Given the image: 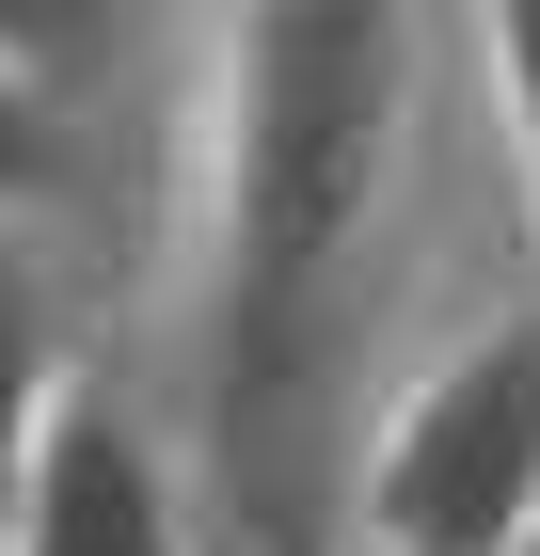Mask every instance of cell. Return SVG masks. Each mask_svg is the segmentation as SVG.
Here are the masks:
<instances>
[{"instance_id": "6da1fadb", "label": "cell", "mask_w": 540, "mask_h": 556, "mask_svg": "<svg viewBox=\"0 0 540 556\" xmlns=\"http://www.w3.org/2000/svg\"><path fill=\"white\" fill-rule=\"evenodd\" d=\"M508 287H540V223L477 0H160L96 318L208 493V556L334 541L366 414Z\"/></svg>"}, {"instance_id": "7a4b0ae2", "label": "cell", "mask_w": 540, "mask_h": 556, "mask_svg": "<svg viewBox=\"0 0 540 556\" xmlns=\"http://www.w3.org/2000/svg\"><path fill=\"white\" fill-rule=\"evenodd\" d=\"M525 509H540V287H508L366 414V445L334 477V541L350 556H508Z\"/></svg>"}, {"instance_id": "3957f363", "label": "cell", "mask_w": 540, "mask_h": 556, "mask_svg": "<svg viewBox=\"0 0 540 556\" xmlns=\"http://www.w3.org/2000/svg\"><path fill=\"white\" fill-rule=\"evenodd\" d=\"M0 556H208V493L175 462V429L112 382L96 350L80 382L48 397V429L0 477Z\"/></svg>"}, {"instance_id": "277c9868", "label": "cell", "mask_w": 540, "mask_h": 556, "mask_svg": "<svg viewBox=\"0 0 540 556\" xmlns=\"http://www.w3.org/2000/svg\"><path fill=\"white\" fill-rule=\"evenodd\" d=\"M96 350H112L96 255L64 239V223H0V477H16V445L48 429V397L80 382Z\"/></svg>"}, {"instance_id": "5b68a950", "label": "cell", "mask_w": 540, "mask_h": 556, "mask_svg": "<svg viewBox=\"0 0 540 556\" xmlns=\"http://www.w3.org/2000/svg\"><path fill=\"white\" fill-rule=\"evenodd\" d=\"M0 64L33 96H64L96 143H127L143 64H160V0H0Z\"/></svg>"}, {"instance_id": "8992f818", "label": "cell", "mask_w": 540, "mask_h": 556, "mask_svg": "<svg viewBox=\"0 0 540 556\" xmlns=\"http://www.w3.org/2000/svg\"><path fill=\"white\" fill-rule=\"evenodd\" d=\"M0 223H64L80 255H96V223H112V143L64 96H33L16 64H0Z\"/></svg>"}, {"instance_id": "52a82bcc", "label": "cell", "mask_w": 540, "mask_h": 556, "mask_svg": "<svg viewBox=\"0 0 540 556\" xmlns=\"http://www.w3.org/2000/svg\"><path fill=\"white\" fill-rule=\"evenodd\" d=\"M477 64H493L508 191H525V223H540V0H477Z\"/></svg>"}, {"instance_id": "ba28073f", "label": "cell", "mask_w": 540, "mask_h": 556, "mask_svg": "<svg viewBox=\"0 0 540 556\" xmlns=\"http://www.w3.org/2000/svg\"><path fill=\"white\" fill-rule=\"evenodd\" d=\"M508 556H540V509H525V541H508Z\"/></svg>"}, {"instance_id": "9c48e42d", "label": "cell", "mask_w": 540, "mask_h": 556, "mask_svg": "<svg viewBox=\"0 0 540 556\" xmlns=\"http://www.w3.org/2000/svg\"><path fill=\"white\" fill-rule=\"evenodd\" d=\"M302 556H350V541H302Z\"/></svg>"}]
</instances>
